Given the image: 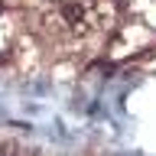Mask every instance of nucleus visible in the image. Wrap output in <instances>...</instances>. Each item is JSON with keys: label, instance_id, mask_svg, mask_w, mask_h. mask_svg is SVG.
Instances as JSON below:
<instances>
[{"label": "nucleus", "instance_id": "f03ea898", "mask_svg": "<svg viewBox=\"0 0 156 156\" xmlns=\"http://www.w3.org/2000/svg\"><path fill=\"white\" fill-rule=\"evenodd\" d=\"M23 156H42V153H36V150H23Z\"/></svg>", "mask_w": 156, "mask_h": 156}, {"label": "nucleus", "instance_id": "f257e3e1", "mask_svg": "<svg viewBox=\"0 0 156 156\" xmlns=\"http://www.w3.org/2000/svg\"><path fill=\"white\" fill-rule=\"evenodd\" d=\"M0 156H23V150L13 140H7V143H0Z\"/></svg>", "mask_w": 156, "mask_h": 156}]
</instances>
